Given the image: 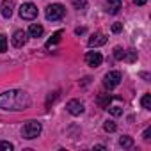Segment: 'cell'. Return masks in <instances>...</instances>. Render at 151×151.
Segmentation results:
<instances>
[{
	"mask_svg": "<svg viewBox=\"0 0 151 151\" xmlns=\"http://www.w3.org/2000/svg\"><path fill=\"white\" fill-rule=\"evenodd\" d=\"M30 96L25 91H6L0 94V109L4 110H25L30 107Z\"/></svg>",
	"mask_w": 151,
	"mask_h": 151,
	"instance_id": "6da1fadb",
	"label": "cell"
},
{
	"mask_svg": "<svg viewBox=\"0 0 151 151\" xmlns=\"http://www.w3.org/2000/svg\"><path fill=\"white\" fill-rule=\"evenodd\" d=\"M41 130H43V126H41L39 121H29V123H25V126L22 130V135H23V139L32 140V139H37L41 135Z\"/></svg>",
	"mask_w": 151,
	"mask_h": 151,
	"instance_id": "7a4b0ae2",
	"label": "cell"
},
{
	"mask_svg": "<svg viewBox=\"0 0 151 151\" xmlns=\"http://www.w3.org/2000/svg\"><path fill=\"white\" fill-rule=\"evenodd\" d=\"M64 14H66V7H64L62 4H52V6H48L46 11H45V16H46V20H50V22H57V20H60Z\"/></svg>",
	"mask_w": 151,
	"mask_h": 151,
	"instance_id": "3957f363",
	"label": "cell"
},
{
	"mask_svg": "<svg viewBox=\"0 0 151 151\" xmlns=\"http://www.w3.org/2000/svg\"><path fill=\"white\" fill-rule=\"evenodd\" d=\"M123 80V75L119 71H109L105 77H103V86L107 89H116Z\"/></svg>",
	"mask_w": 151,
	"mask_h": 151,
	"instance_id": "277c9868",
	"label": "cell"
},
{
	"mask_svg": "<svg viewBox=\"0 0 151 151\" xmlns=\"http://www.w3.org/2000/svg\"><path fill=\"white\" fill-rule=\"evenodd\" d=\"M20 16H22L23 20H34V18L37 16V7H36L34 4H30V2H25V4H22V7H20Z\"/></svg>",
	"mask_w": 151,
	"mask_h": 151,
	"instance_id": "5b68a950",
	"label": "cell"
},
{
	"mask_svg": "<svg viewBox=\"0 0 151 151\" xmlns=\"http://www.w3.org/2000/svg\"><path fill=\"white\" fill-rule=\"evenodd\" d=\"M86 62H87V66H91V68H98V66L103 62V55H101L100 52H87V53H86Z\"/></svg>",
	"mask_w": 151,
	"mask_h": 151,
	"instance_id": "8992f818",
	"label": "cell"
},
{
	"mask_svg": "<svg viewBox=\"0 0 151 151\" xmlns=\"http://www.w3.org/2000/svg\"><path fill=\"white\" fill-rule=\"evenodd\" d=\"M66 110H68L71 116H80V114L84 112V103L78 101V100H71V101H68Z\"/></svg>",
	"mask_w": 151,
	"mask_h": 151,
	"instance_id": "52a82bcc",
	"label": "cell"
},
{
	"mask_svg": "<svg viewBox=\"0 0 151 151\" xmlns=\"http://www.w3.org/2000/svg\"><path fill=\"white\" fill-rule=\"evenodd\" d=\"M11 43H13L14 48H22V46L27 43V32H23V30H16V32L13 34Z\"/></svg>",
	"mask_w": 151,
	"mask_h": 151,
	"instance_id": "ba28073f",
	"label": "cell"
},
{
	"mask_svg": "<svg viewBox=\"0 0 151 151\" xmlns=\"http://www.w3.org/2000/svg\"><path fill=\"white\" fill-rule=\"evenodd\" d=\"M105 43H107V36H105V34H101V32H96V34H93V36L89 37V46H91V48L103 46Z\"/></svg>",
	"mask_w": 151,
	"mask_h": 151,
	"instance_id": "9c48e42d",
	"label": "cell"
},
{
	"mask_svg": "<svg viewBox=\"0 0 151 151\" xmlns=\"http://www.w3.org/2000/svg\"><path fill=\"white\" fill-rule=\"evenodd\" d=\"M121 7H123L121 0H107V2H105V11L109 14H117Z\"/></svg>",
	"mask_w": 151,
	"mask_h": 151,
	"instance_id": "30bf717a",
	"label": "cell"
},
{
	"mask_svg": "<svg viewBox=\"0 0 151 151\" xmlns=\"http://www.w3.org/2000/svg\"><path fill=\"white\" fill-rule=\"evenodd\" d=\"M0 13H2L4 18H11L13 16V2L11 0H4V2L0 4Z\"/></svg>",
	"mask_w": 151,
	"mask_h": 151,
	"instance_id": "8fae6325",
	"label": "cell"
},
{
	"mask_svg": "<svg viewBox=\"0 0 151 151\" xmlns=\"http://www.w3.org/2000/svg\"><path fill=\"white\" fill-rule=\"evenodd\" d=\"M43 32H45V29H43V25H39V23H32V25L29 27V36H30V37H41Z\"/></svg>",
	"mask_w": 151,
	"mask_h": 151,
	"instance_id": "7c38bea8",
	"label": "cell"
},
{
	"mask_svg": "<svg viewBox=\"0 0 151 151\" xmlns=\"http://www.w3.org/2000/svg\"><path fill=\"white\" fill-rule=\"evenodd\" d=\"M60 37H62V30H57L48 41H46V48H50V46H53V45H57L59 41H60Z\"/></svg>",
	"mask_w": 151,
	"mask_h": 151,
	"instance_id": "4fadbf2b",
	"label": "cell"
},
{
	"mask_svg": "<svg viewBox=\"0 0 151 151\" xmlns=\"http://www.w3.org/2000/svg\"><path fill=\"white\" fill-rule=\"evenodd\" d=\"M123 60H128V62H135L137 60V52L132 48V50H124V57Z\"/></svg>",
	"mask_w": 151,
	"mask_h": 151,
	"instance_id": "5bb4252c",
	"label": "cell"
},
{
	"mask_svg": "<svg viewBox=\"0 0 151 151\" xmlns=\"http://www.w3.org/2000/svg\"><path fill=\"white\" fill-rule=\"evenodd\" d=\"M119 146H121V147H132V146H133V139H132L130 135H123V137L119 139Z\"/></svg>",
	"mask_w": 151,
	"mask_h": 151,
	"instance_id": "9a60e30c",
	"label": "cell"
},
{
	"mask_svg": "<svg viewBox=\"0 0 151 151\" xmlns=\"http://www.w3.org/2000/svg\"><path fill=\"white\" fill-rule=\"evenodd\" d=\"M105 110H109L112 116H121V114H123V109H121V107H117V105H110V103L105 107Z\"/></svg>",
	"mask_w": 151,
	"mask_h": 151,
	"instance_id": "2e32d148",
	"label": "cell"
},
{
	"mask_svg": "<svg viewBox=\"0 0 151 151\" xmlns=\"http://www.w3.org/2000/svg\"><path fill=\"white\" fill-rule=\"evenodd\" d=\"M140 105H142L146 110H151V94H144L142 100H140Z\"/></svg>",
	"mask_w": 151,
	"mask_h": 151,
	"instance_id": "e0dca14e",
	"label": "cell"
},
{
	"mask_svg": "<svg viewBox=\"0 0 151 151\" xmlns=\"http://www.w3.org/2000/svg\"><path fill=\"white\" fill-rule=\"evenodd\" d=\"M73 7L78 11H84L87 7V0H73Z\"/></svg>",
	"mask_w": 151,
	"mask_h": 151,
	"instance_id": "ac0fdd59",
	"label": "cell"
},
{
	"mask_svg": "<svg viewBox=\"0 0 151 151\" xmlns=\"http://www.w3.org/2000/svg\"><path fill=\"white\" fill-rule=\"evenodd\" d=\"M7 52V36L6 34H0V53Z\"/></svg>",
	"mask_w": 151,
	"mask_h": 151,
	"instance_id": "d6986e66",
	"label": "cell"
},
{
	"mask_svg": "<svg viewBox=\"0 0 151 151\" xmlns=\"http://www.w3.org/2000/svg\"><path fill=\"white\" fill-rule=\"evenodd\" d=\"M123 57H124V50H123L121 46L114 48V59H117V60H123Z\"/></svg>",
	"mask_w": 151,
	"mask_h": 151,
	"instance_id": "ffe728a7",
	"label": "cell"
},
{
	"mask_svg": "<svg viewBox=\"0 0 151 151\" xmlns=\"http://www.w3.org/2000/svg\"><path fill=\"white\" fill-rule=\"evenodd\" d=\"M103 128H105V132H116V123L114 121H105L103 123Z\"/></svg>",
	"mask_w": 151,
	"mask_h": 151,
	"instance_id": "44dd1931",
	"label": "cell"
},
{
	"mask_svg": "<svg viewBox=\"0 0 151 151\" xmlns=\"http://www.w3.org/2000/svg\"><path fill=\"white\" fill-rule=\"evenodd\" d=\"M0 149H4V151H13L14 146H13L11 142H7V140H0Z\"/></svg>",
	"mask_w": 151,
	"mask_h": 151,
	"instance_id": "7402d4cb",
	"label": "cell"
},
{
	"mask_svg": "<svg viewBox=\"0 0 151 151\" xmlns=\"http://www.w3.org/2000/svg\"><path fill=\"white\" fill-rule=\"evenodd\" d=\"M57 98H59V93H52V94L46 98V107H50V103H53Z\"/></svg>",
	"mask_w": 151,
	"mask_h": 151,
	"instance_id": "603a6c76",
	"label": "cell"
},
{
	"mask_svg": "<svg viewBox=\"0 0 151 151\" xmlns=\"http://www.w3.org/2000/svg\"><path fill=\"white\" fill-rule=\"evenodd\" d=\"M121 30H123V23H114V25H112V32H114V34H119Z\"/></svg>",
	"mask_w": 151,
	"mask_h": 151,
	"instance_id": "cb8c5ba5",
	"label": "cell"
},
{
	"mask_svg": "<svg viewBox=\"0 0 151 151\" xmlns=\"http://www.w3.org/2000/svg\"><path fill=\"white\" fill-rule=\"evenodd\" d=\"M149 135H151V128H146V132H144V139L147 140V139H149Z\"/></svg>",
	"mask_w": 151,
	"mask_h": 151,
	"instance_id": "d4e9b609",
	"label": "cell"
},
{
	"mask_svg": "<svg viewBox=\"0 0 151 151\" xmlns=\"http://www.w3.org/2000/svg\"><path fill=\"white\" fill-rule=\"evenodd\" d=\"M133 2H135V4H137V6H144V4H146V2H147V0H133Z\"/></svg>",
	"mask_w": 151,
	"mask_h": 151,
	"instance_id": "484cf974",
	"label": "cell"
},
{
	"mask_svg": "<svg viewBox=\"0 0 151 151\" xmlns=\"http://www.w3.org/2000/svg\"><path fill=\"white\" fill-rule=\"evenodd\" d=\"M75 32H77V34H84V32H86V29H77Z\"/></svg>",
	"mask_w": 151,
	"mask_h": 151,
	"instance_id": "4316f807",
	"label": "cell"
}]
</instances>
